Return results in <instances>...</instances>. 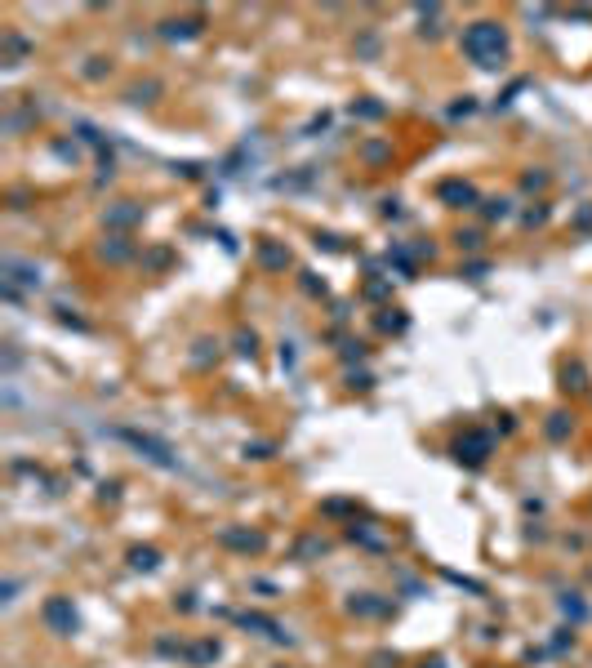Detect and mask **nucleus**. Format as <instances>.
<instances>
[{
  "label": "nucleus",
  "instance_id": "nucleus-1",
  "mask_svg": "<svg viewBox=\"0 0 592 668\" xmlns=\"http://www.w3.org/2000/svg\"><path fill=\"white\" fill-rule=\"evenodd\" d=\"M463 54L476 67H503L507 58V32L499 23H472L463 32Z\"/></svg>",
  "mask_w": 592,
  "mask_h": 668
},
{
  "label": "nucleus",
  "instance_id": "nucleus-2",
  "mask_svg": "<svg viewBox=\"0 0 592 668\" xmlns=\"http://www.w3.org/2000/svg\"><path fill=\"white\" fill-rule=\"evenodd\" d=\"M125 441H134L138 450H147V459H156V464H161V468H174V459H169V450L161 446V441L143 437V432H125Z\"/></svg>",
  "mask_w": 592,
  "mask_h": 668
},
{
  "label": "nucleus",
  "instance_id": "nucleus-3",
  "mask_svg": "<svg viewBox=\"0 0 592 668\" xmlns=\"http://www.w3.org/2000/svg\"><path fill=\"white\" fill-rule=\"evenodd\" d=\"M485 455H490V437H481V432H472L468 441H459V459H468V464H481Z\"/></svg>",
  "mask_w": 592,
  "mask_h": 668
},
{
  "label": "nucleus",
  "instance_id": "nucleus-4",
  "mask_svg": "<svg viewBox=\"0 0 592 668\" xmlns=\"http://www.w3.org/2000/svg\"><path fill=\"white\" fill-rule=\"evenodd\" d=\"M441 196H450V201H472V187H459V183H446V187H441Z\"/></svg>",
  "mask_w": 592,
  "mask_h": 668
},
{
  "label": "nucleus",
  "instance_id": "nucleus-5",
  "mask_svg": "<svg viewBox=\"0 0 592 668\" xmlns=\"http://www.w3.org/2000/svg\"><path fill=\"white\" fill-rule=\"evenodd\" d=\"M134 566L152 570V566H156V552H152V548H147V552H134Z\"/></svg>",
  "mask_w": 592,
  "mask_h": 668
}]
</instances>
